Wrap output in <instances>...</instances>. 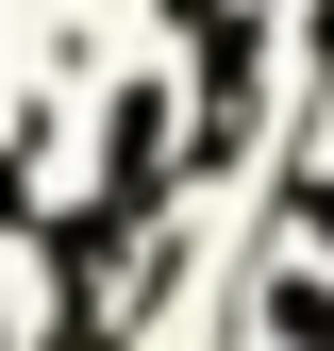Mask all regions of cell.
I'll use <instances>...</instances> for the list:
<instances>
[{
  "label": "cell",
  "instance_id": "6da1fadb",
  "mask_svg": "<svg viewBox=\"0 0 334 351\" xmlns=\"http://www.w3.org/2000/svg\"><path fill=\"white\" fill-rule=\"evenodd\" d=\"M268 335H284V351H334V285H318V268H268Z\"/></svg>",
  "mask_w": 334,
  "mask_h": 351
},
{
  "label": "cell",
  "instance_id": "7a4b0ae2",
  "mask_svg": "<svg viewBox=\"0 0 334 351\" xmlns=\"http://www.w3.org/2000/svg\"><path fill=\"white\" fill-rule=\"evenodd\" d=\"M284 217H301V234L334 251V167H301V184H284Z\"/></svg>",
  "mask_w": 334,
  "mask_h": 351
}]
</instances>
